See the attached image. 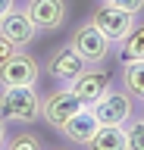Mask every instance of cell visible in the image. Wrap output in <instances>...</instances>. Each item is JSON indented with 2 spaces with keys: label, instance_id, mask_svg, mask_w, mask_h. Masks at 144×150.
<instances>
[{
  "label": "cell",
  "instance_id": "obj_1",
  "mask_svg": "<svg viewBox=\"0 0 144 150\" xmlns=\"http://www.w3.org/2000/svg\"><path fill=\"white\" fill-rule=\"evenodd\" d=\"M0 119L6 125H31L41 119V94L38 84L0 88Z\"/></svg>",
  "mask_w": 144,
  "mask_h": 150
},
{
  "label": "cell",
  "instance_id": "obj_2",
  "mask_svg": "<svg viewBox=\"0 0 144 150\" xmlns=\"http://www.w3.org/2000/svg\"><path fill=\"white\" fill-rule=\"evenodd\" d=\"M135 106H138V100H135L132 94L122 91V88H113V84H110L106 94H100L91 103V110H94L100 125H125L135 116Z\"/></svg>",
  "mask_w": 144,
  "mask_h": 150
},
{
  "label": "cell",
  "instance_id": "obj_3",
  "mask_svg": "<svg viewBox=\"0 0 144 150\" xmlns=\"http://www.w3.org/2000/svg\"><path fill=\"white\" fill-rule=\"evenodd\" d=\"M135 13H125V9H119V6H106V3H100V6H94V13H91V25L97 28V31H104V38L110 41V44H122L125 38L135 31Z\"/></svg>",
  "mask_w": 144,
  "mask_h": 150
},
{
  "label": "cell",
  "instance_id": "obj_4",
  "mask_svg": "<svg viewBox=\"0 0 144 150\" xmlns=\"http://www.w3.org/2000/svg\"><path fill=\"white\" fill-rule=\"evenodd\" d=\"M82 106H85V103L78 100L66 84H57L50 94L41 97V119L47 122L53 131H60L63 125H66V119H69V116H75Z\"/></svg>",
  "mask_w": 144,
  "mask_h": 150
},
{
  "label": "cell",
  "instance_id": "obj_5",
  "mask_svg": "<svg viewBox=\"0 0 144 150\" xmlns=\"http://www.w3.org/2000/svg\"><path fill=\"white\" fill-rule=\"evenodd\" d=\"M41 63L28 50H16L13 56L0 59V88H22V84H38Z\"/></svg>",
  "mask_w": 144,
  "mask_h": 150
},
{
  "label": "cell",
  "instance_id": "obj_6",
  "mask_svg": "<svg viewBox=\"0 0 144 150\" xmlns=\"http://www.w3.org/2000/svg\"><path fill=\"white\" fill-rule=\"evenodd\" d=\"M69 47L75 50L85 63H104L106 56H110V41L104 38V31H97L91 22H82V25L69 35Z\"/></svg>",
  "mask_w": 144,
  "mask_h": 150
},
{
  "label": "cell",
  "instance_id": "obj_7",
  "mask_svg": "<svg viewBox=\"0 0 144 150\" xmlns=\"http://www.w3.org/2000/svg\"><path fill=\"white\" fill-rule=\"evenodd\" d=\"M66 88L75 94V97L85 103V106H91V103H94L100 94L110 91V75H106L104 63H88L85 69H82V75H75V78H72Z\"/></svg>",
  "mask_w": 144,
  "mask_h": 150
},
{
  "label": "cell",
  "instance_id": "obj_8",
  "mask_svg": "<svg viewBox=\"0 0 144 150\" xmlns=\"http://www.w3.org/2000/svg\"><path fill=\"white\" fill-rule=\"evenodd\" d=\"M85 59L69 47V41L66 44H60V47H53L47 53V63H44V69H47V75L53 78V81H60V84H69L75 75H82V69H85Z\"/></svg>",
  "mask_w": 144,
  "mask_h": 150
},
{
  "label": "cell",
  "instance_id": "obj_9",
  "mask_svg": "<svg viewBox=\"0 0 144 150\" xmlns=\"http://www.w3.org/2000/svg\"><path fill=\"white\" fill-rule=\"evenodd\" d=\"M25 16L31 19V25L44 31H57L66 22V0H25Z\"/></svg>",
  "mask_w": 144,
  "mask_h": 150
},
{
  "label": "cell",
  "instance_id": "obj_10",
  "mask_svg": "<svg viewBox=\"0 0 144 150\" xmlns=\"http://www.w3.org/2000/svg\"><path fill=\"white\" fill-rule=\"evenodd\" d=\"M0 35L6 38L13 47H19V50H28L41 31L31 25V19L25 16V9H19V6H16L10 16H3V19H0Z\"/></svg>",
  "mask_w": 144,
  "mask_h": 150
},
{
  "label": "cell",
  "instance_id": "obj_11",
  "mask_svg": "<svg viewBox=\"0 0 144 150\" xmlns=\"http://www.w3.org/2000/svg\"><path fill=\"white\" fill-rule=\"evenodd\" d=\"M97 128H100V122H97L94 110H91V106H82L75 116L66 119V125L60 128V134H63L69 144H75V147H88V141L94 138Z\"/></svg>",
  "mask_w": 144,
  "mask_h": 150
},
{
  "label": "cell",
  "instance_id": "obj_12",
  "mask_svg": "<svg viewBox=\"0 0 144 150\" xmlns=\"http://www.w3.org/2000/svg\"><path fill=\"white\" fill-rule=\"evenodd\" d=\"M85 150H128L125 144V128L122 125H100L94 131V138L88 141Z\"/></svg>",
  "mask_w": 144,
  "mask_h": 150
},
{
  "label": "cell",
  "instance_id": "obj_13",
  "mask_svg": "<svg viewBox=\"0 0 144 150\" xmlns=\"http://www.w3.org/2000/svg\"><path fill=\"white\" fill-rule=\"evenodd\" d=\"M119 84L122 91H128L135 100H144V63H122L119 69Z\"/></svg>",
  "mask_w": 144,
  "mask_h": 150
},
{
  "label": "cell",
  "instance_id": "obj_14",
  "mask_svg": "<svg viewBox=\"0 0 144 150\" xmlns=\"http://www.w3.org/2000/svg\"><path fill=\"white\" fill-rule=\"evenodd\" d=\"M116 47L122 63H144V25H135V31Z\"/></svg>",
  "mask_w": 144,
  "mask_h": 150
},
{
  "label": "cell",
  "instance_id": "obj_15",
  "mask_svg": "<svg viewBox=\"0 0 144 150\" xmlns=\"http://www.w3.org/2000/svg\"><path fill=\"white\" fill-rule=\"evenodd\" d=\"M122 128H125V144H128V150H144V116H132Z\"/></svg>",
  "mask_w": 144,
  "mask_h": 150
},
{
  "label": "cell",
  "instance_id": "obj_16",
  "mask_svg": "<svg viewBox=\"0 0 144 150\" xmlns=\"http://www.w3.org/2000/svg\"><path fill=\"white\" fill-rule=\"evenodd\" d=\"M6 150H44V144L35 131H16L13 138H6Z\"/></svg>",
  "mask_w": 144,
  "mask_h": 150
},
{
  "label": "cell",
  "instance_id": "obj_17",
  "mask_svg": "<svg viewBox=\"0 0 144 150\" xmlns=\"http://www.w3.org/2000/svg\"><path fill=\"white\" fill-rule=\"evenodd\" d=\"M100 3H106V6H119L125 9V13H144V0H100Z\"/></svg>",
  "mask_w": 144,
  "mask_h": 150
},
{
  "label": "cell",
  "instance_id": "obj_18",
  "mask_svg": "<svg viewBox=\"0 0 144 150\" xmlns=\"http://www.w3.org/2000/svg\"><path fill=\"white\" fill-rule=\"evenodd\" d=\"M16 50H19V47H13L10 41H6V38L0 35V59H6V56H13V53H16Z\"/></svg>",
  "mask_w": 144,
  "mask_h": 150
},
{
  "label": "cell",
  "instance_id": "obj_19",
  "mask_svg": "<svg viewBox=\"0 0 144 150\" xmlns=\"http://www.w3.org/2000/svg\"><path fill=\"white\" fill-rule=\"evenodd\" d=\"M16 6H19L16 0H0V19H3V16H10V13H13Z\"/></svg>",
  "mask_w": 144,
  "mask_h": 150
},
{
  "label": "cell",
  "instance_id": "obj_20",
  "mask_svg": "<svg viewBox=\"0 0 144 150\" xmlns=\"http://www.w3.org/2000/svg\"><path fill=\"white\" fill-rule=\"evenodd\" d=\"M6 128H10V125L0 119V147H3V144H6V138H10V134H6Z\"/></svg>",
  "mask_w": 144,
  "mask_h": 150
},
{
  "label": "cell",
  "instance_id": "obj_21",
  "mask_svg": "<svg viewBox=\"0 0 144 150\" xmlns=\"http://www.w3.org/2000/svg\"><path fill=\"white\" fill-rule=\"evenodd\" d=\"M50 150H72V147H50Z\"/></svg>",
  "mask_w": 144,
  "mask_h": 150
},
{
  "label": "cell",
  "instance_id": "obj_22",
  "mask_svg": "<svg viewBox=\"0 0 144 150\" xmlns=\"http://www.w3.org/2000/svg\"><path fill=\"white\" fill-rule=\"evenodd\" d=\"M141 116H144V100H141Z\"/></svg>",
  "mask_w": 144,
  "mask_h": 150
},
{
  "label": "cell",
  "instance_id": "obj_23",
  "mask_svg": "<svg viewBox=\"0 0 144 150\" xmlns=\"http://www.w3.org/2000/svg\"><path fill=\"white\" fill-rule=\"evenodd\" d=\"M0 150H6V144H3V147H0Z\"/></svg>",
  "mask_w": 144,
  "mask_h": 150
}]
</instances>
